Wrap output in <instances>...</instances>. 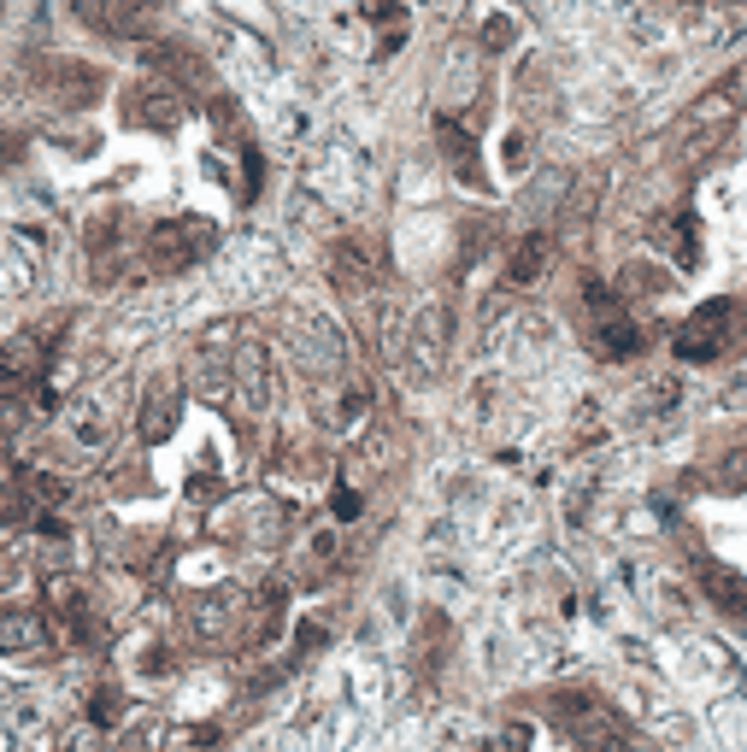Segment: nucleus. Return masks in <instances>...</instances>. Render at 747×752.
I'll list each match as a JSON object with an SVG mask.
<instances>
[{
  "mask_svg": "<svg viewBox=\"0 0 747 752\" xmlns=\"http://www.w3.org/2000/svg\"><path fill=\"white\" fill-rule=\"evenodd\" d=\"M707 588H712L718 600H730V605H747V582L724 576V571H707Z\"/></svg>",
  "mask_w": 747,
  "mask_h": 752,
  "instance_id": "39448f33",
  "label": "nucleus"
},
{
  "mask_svg": "<svg viewBox=\"0 0 747 752\" xmlns=\"http://www.w3.org/2000/svg\"><path fill=\"white\" fill-rule=\"evenodd\" d=\"M542 259H548V241H542V236H524V247H518L512 265H507V277H512V283H535Z\"/></svg>",
  "mask_w": 747,
  "mask_h": 752,
  "instance_id": "7ed1b4c3",
  "label": "nucleus"
},
{
  "mask_svg": "<svg viewBox=\"0 0 747 752\" xmlns=\"http://www.w3.org/2000/svg\"><path fill=\"white\" fill-rule=\"evenodd\" d=\"M442 148H448V165L453 171H465L476 182V154H471V136L465 130H453V123H442Z\"/></svg>",
  "mask_w": 747,
  "mask_h": 752,
  "instance_id": "20e7f679",
  "label": "nucleus"
},
{
  "mask_svg": "<svg viewBox=\"0 0 747 752\" xmlns=\"http://www.w3.org/2000/svg\"><path fill=\"white\" fill-rule=\"evenodd\" d=\"M594 347L607 353V359H630V353H636L641 342H636V329H630L625 318H612V324H600V329H594Z\"/></svg>",
  "mask_w": 747,
  "mask_h": 752,
  "instance_id": "f03ea898",
  "label": "nucleus"
},
{
  "mask_svg": "<svg viewBox=\"0 0 747 752\" xmlns=\"http://www.w3.org/2000/svg\"><path fill=\"white\" fill-rule=\"evenodd\" d=\"M236 376H242L247 406H272L277 388H265V347H259V342H247V347L236 353Z\"/></svg>",
  "mask_w": 747,
  "mask_h": 752,
  "instance_id": "f257e3e1",
  "label": "nucleus"
}]
</instances>
